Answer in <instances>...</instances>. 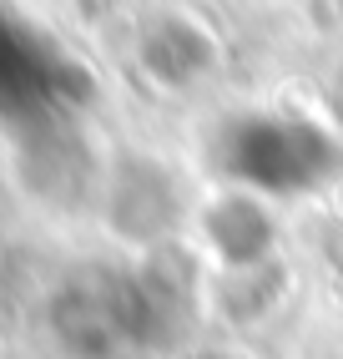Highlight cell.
I'll list each match as a JSON object with an SVG mask.
<instances>
[{"instance_id": "6da1fadb", "label": "cell", "mask_w": 343, "mask_h": 359, "mask_svg": "<svg viewBox=\"0 0 343 359\" xmlns=\"http://www.w3.org/2000/svg\"><path fill=\"white\" fill-rule=\"evenodd\" d=\"M172 359H253V354L237 344H182Z\"/></svg>"}]
</instances>
